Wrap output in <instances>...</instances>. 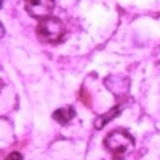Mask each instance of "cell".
<instances>
[{
  "label": "cell",
  "instance_id": "6",
  "mask_svg": "<svg viewBox=\"0 0 160 160\" xmlns=\"http://www.w3.org/2000/svg\"><path fill=\"white\" fill-rule=\"evenodd\" d=\"M5 160H23V158H22V155H21L20 153L13 152V153L9 154V155L6 157V159H5Z\"/></svg>",
  "mask_w": 160,
  "mask_h": 160
},
{
  "label": "cell",
  "instance_id": "5",
  "mask_svg": "<svg viewBox=\"0 0 160 160\" xmlns=\"http://www.w3.org/2000/svg\"><path fill=\"white\" fill-rule=\"evenodd\" d=\"M119 113H120L119 107L112 108L109 112H107L106 114L101 115V117H98L97 119L95 120V128H96V129H102L107 122H109L110 120H113L117 115H119Z\"/></svg>",
  "mask_w": 160,
  "mask_h": 160
},
{
  "label": "cell",
  "instance_id": "2",
  "mask_svg": "<svg viewBox=\"0 0 160 160\" xmlns=\"http://www.w3.org/2000/svg\"><path fill=\"white\" fill-rule=\"evenodd\" d=\"M37 34L39 39L45 42H55L63 38L66 34V27L60 18L46 17L38 24Z\"/></svg>",
  "mask_w": 160,
  "mask_h": 160
},
{
  "label": "cell",
  "instance_id": "4",
  "mask_svg": "<svg viewBox=\"0 0 160 160\" xmlns=\"http://www.w3.org/2000/svg\"><path fill=\"white\" fill-rule=\"evenodd\" d=\"M74 117H75V110H74L73 107L60 108V109L55 110L53 114H52V118L56 120L57 122H60L61 125H66Z\"/></svg>",
  "mask_w": 160,
  "mask_h": 160
},
{
  "label": "cell",
  "instance_id": "3",
  "mask_svg": "<svg viewBox=\"0 0 160 160\" xmlns=\"http://www.w3.org/2000/svg\"><path fill=\"white\" fill-rule=\"evenodd\" d=\"M26 11L33 18H46L55 9V0H26Z\"/></svg>",
  "mask_w": 160,
  "mask_h": 160
},
{
  "label": "cell",
  "instance_id": "1",
  "mask_svg": "<svg viewBox=\"0 0 160 160\" xmlns=\"http://www.w3.org/2000/svg\"><path fill=\"white\" fill-rule=\"evenodd\" d=\"M104 146L113 155L114 160H121L133 149V138L124 129L110 131L104 138Z\"/></svg>",
  "mask_w": 160,
  "mask_h": 160
}]
</instances>
